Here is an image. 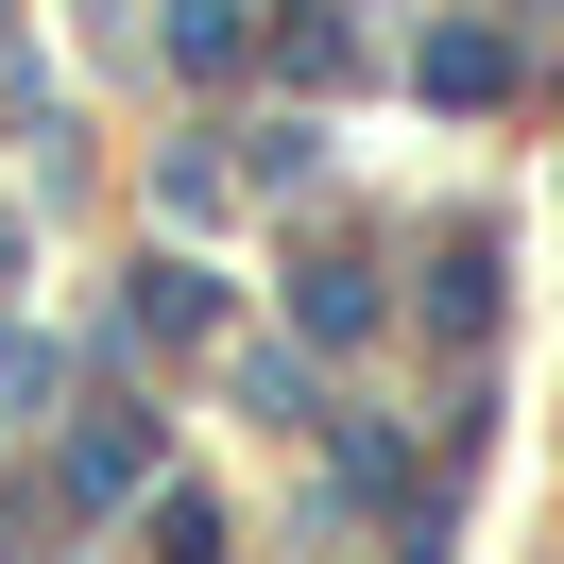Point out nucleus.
I'll use <instances>...</instances> for the list:
<instances>
[{
    "mask_svg": "<svg viewBox=\"0 0 564 564\" xmlns=\"http://www.w3.org/2000/svg\"><path fill=\"white\" fill-rule=\"evenodd\" d=\"M427 308H445V325H462V343H479V325H496V257H479V240H462V257H445V291H427Z\"/></svg>",
    "mask_w": 564,
    "mask_h": 564,
    "instance_id": "nucleus-4",
    "label": "nucleus"
},
{
    "mask_svg": "<svg viewBox=\"0 0 564 564\" xmlns=\"http://www.w3.org/2000/svg\"><path fill=\"white\" fill-rule=\"evenodd\" d=\"M427 86H445V104H496V86H513V35H427Z\"/></svg>",
    "mask_w": 564,
    "mask_h": 564,
    "instance_id": "nucleus-1",
    "label": "nucleus"
},
{
    "mask_svg": "<svg viewBox=\"0 0 564 564\" xmlns=\"http://www.w3.org/2000/svg\"><path fill=\"white\" fill-rule=\"evenodd\" d=\"M138 462H154V427H138V411H104V427H86V496H120Z\"/></svg>",
    "mask_w": 564,
    "mask_h": 564,
    "instance_id": "nucleus-5",
    "label": "nucleus"
},
{
    "mask_svg": "<svg viewBox=\"0 0 564 564\" xmlns=\"http://www.w3.org/2000/svg\"><path fill=\"white\" fill-rule=\"evenodd\" d=\"M172 52L188 69H240V0H172Z\"/></svg>",
    "mask_w": 564,
    "mask_h": 564,
    "instance_id": "nucleus-2",
    "label": "nucleus"
},
{
    "mask_svg": "<svg viewBox=\"0 0 564 564\" xmlns=\"http://www.w3.org/2000/svg\"><path fill=\"white\" fill-rule=\"evenodd\" d=\"M206 308H223L206 274H154V291H138V325H154V343H206Z\"/></svg>",
    "mask_w": 564,
    "mask_h": 564,
    "instance_id": "nucleus-3",
    "label": "nucleus"
}]
</instances>
